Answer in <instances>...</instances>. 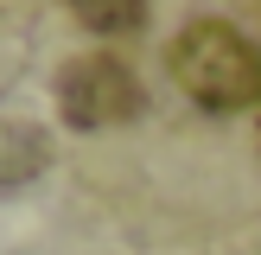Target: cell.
I'll list each match as a JSON object with an SVG mask.
<instances>
[{
    "instance_id": "cell-1",
    "label": "cell",
    "mask_w": 261,
    "mask_h": 255,
    "mask_svg": "<svg viewBox=\"0 0 261 255\" xmlns=\"http://www.w3.org/2000/svg\"><path fill=\"white\" fill-rule=\"evenodd\" d=\"M166 64H172V83L211 115H236L261 96V51L223 19H191L172 38Z\"/></svg>"
},
{
    "instance_id": "cell-2",
    "label": "cell",
    "mask_w": 261,
    "mask_h": 255,
    "mask_svg": "<svg viewBox=\"0 0 261 255\" xmlns=\"http://www.w3.org/2000/svg\"><path fill=\"white\" fill-rule=\"evenodd\" d=\"M58 109L70 128H121L140 115V83L121 58L89 51V58H70L58 70Z\"/></svg>"
}]
</instances>
